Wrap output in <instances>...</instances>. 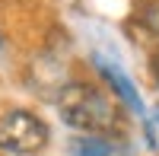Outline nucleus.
<instances>
[{
    "label": "nucleus",
    "mask_w": 159,
    "mask_h": 156,
    "mask_svg": "<svg viewBox=\"0 0 159 156\" xmlns=\"http://www.w3.org/2000/svg\"><path fill=\"white\" fill-rule=\"evenodd\" d=\"M57 115L80 134H108L121 124V108L92 83H70L57 93Z\"/></svg>",
    "instance_id": "nucleus-1"
},
{
    "label": "nucleus",
    "mask_w": 159,
    "mask_h": 156,
    "mask_svg": "<svg viewBox=\"0 0 159 156\" xmlns=\"http://www.w3.org/2000/svg\"><path fill=\"white\" fill-rule=\"evenodd\" d=\"M48 147V124L32 112L13 108L0 115V150L10 156H35Z\"/></svg>",
    "instance_id": "nucleus-2"
},
{
    "label": "nucleus",
    "mask_w": 159,
    "mask_h": 156,
    "mask_svg": "<svg viewBox=\"0 0 159 156\" xmlns=\"http://www.w3.org/2000/svg\"><path fill=\"white\" fill-rule=\"evenodd\" d=\"M96 67H99V73L105 76V83H108L115 93H118V99L124 102L127 108H137V112H143V102H140V96H137V89H134V83L127 80V76L115 67V64H108V61H102V57H96Z\"/></svg>",
    "instance_id": "nucleus-3"
},
{
    "label": "nucleus",
    "mask_w": 159,
    "mask_h": 156,
    "mask_svg": "<svg viewBox=\"0 0 159 156\" xmlns=\"http://www.w3.org/2000/svg\"><path fill=\"white\" fill-rule=\"evenodd\" d=\"M70 156H115V144L105 134H76L70 140Z\"/></svg>",
    "instance_id": "nucleus-4"
},
{
    "label": "nucleus",
    "mask_w": 159,
    "mask_h": 156,
    "mask_svg": "<svg viewBox=\"0 0 159 156\" xmlns=\"http://www.w3.org/2000/svg\"><path fill=\"white\" fill-rule=\"evenodd\" d=\"M137 22H140L147 32L159 35V0H140V7H137Z\"/></svg>",
    "instance_id": "nucleus-5"
},
{
    "label": "nucleus",
    "mask_w": 159,
    "mask_h": 156,
    "mask_svg": "<svg viewBox=\"0 0 159 156\" xmlns=\"http://www.w3.org/2000/svg\"><path fill=\"white\" fill-rule=\"evenodd\" d=\"M150 73H153V80L159 86V48H153V54H150Z\"/></svg>",
    "instance_id": "nucleus-6"
},
{
    "label": "nucleus",
    "mask_w": 159,
    "mask_h": 156,
    "mask_svg": "<svg viewBox=\"0 0 159 156\" xmlns=\"http://www.w3.org/2000/svg\"><path fill=\"white\" fill-rule=\"evenodd\" d=\"M156 121H159V115H156ZM147 134H150V137H153V144H156V147H159V137H156V127H153V124H147Z\"/></svg>",
    "instance_id": "nucleus-7"
}]
</instances>
